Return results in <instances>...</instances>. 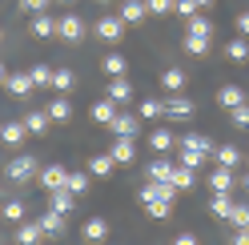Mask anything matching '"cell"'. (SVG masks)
Segmentation results:
<instances>
[{
  "instance_id": "cell-4",
  "label": "cell",
  "mask_w": 249,
  "mask_h": 245,
  "mask_svg": "<svg viewBox=\"0 0 249 245\" xmlns=\"http://www.w3.org/2000/svg\"><path fill=\"white\" fill-rule=\"evenodd\" d=\"M108 129H113V137H141V117L137 113H117L113 121H108Z\"/></svg>"
},
{
  "instance_id": "cell-39",
  "label": "cell",
  "mask_w": 249,
  "mask_h": 245,
  "mask_svg": "<svg viewBox=\"0 0 249 245\" xmlns=\"http://www.w3.org/2000/svg\"><path fill=\"white\" fill-rule=\"evenodd\" d=\"M249 221V205L245 201H233V213H229V225H245Z\"/></svg>"
},
{
  "instance_id": "cell-5",
  "label": "cell",
  "mask_w": 249,
  "mask_h": 245,
  "mask_svg": "<svg viewBox=\"0 0 249 245\" xmlns=\"http://www.w3.org/2000/svg\"><path fill=\"white\" fill-rule=\"evenodd\" d=\"M165 117H173V121H189L193 117V101L185 97V93H173L165 101Z\"/></svg>"
},
{
  "instance_id": "cell-32",
  "label": "cell",
  "mask_w": 249,
  "mask_h": 245,
  "mask_svg": "<svg viewBox=\"0 0 249 245\" xmlns=\"http://www.w3.org/2000/svg\"><path fill=\"white\" fill-rule=\"evenodd\" d=\"M185 52H193V56H205V52H209V36L185 33Z\"/></svg>"
},
{
  "instance_id": "cell-1",
  "label": "cell",
  "mask_w": 249,
  "mask_h": 245,
  "mask_svg": "<svg viewBox=\"0 0 249 245\" xmlns=\"http://www.w3.org/2000/svg\"><path fill=\"white\" fill-rule=\"evenodd\" d=\"M213 141L205 133H185L177 141V153H181V165H189V169H201L205 161H213Z\"/></svg>"
},
{
  "instance_id": "cell-18",
  "label": "cell",
  "mask_w": 249,
  "mask_h": 245,
  "mask_svg": "<svg viewBox=\"0 0 249 245\" xmlns=\"http://www.w3.org/2000/svg\"><path fill=\"white\" fill-rule=\"evenodd\" d=\"M149 145H153V153H169V149H177V133L153 129V133H149Z\"/></svg>"
},
{
  "instance_id": "cell-35",
  "label": "cell",
  "mask_w": 249,
  "mask_h": 245,
  "mask_svg": "<svg viewBox=\"0 0 249 245\" xmlns=\"http://www.w3.org/2000/svg\"><path fill=\"white\" fill-rule=\"evenodd\" d=\"M28 76H33L36 88H53V69H49V65H33V69H28Z\"/></svg>"
},
{
  "instance_id": "cell-19",
  "label": "cell",
  "mask_w": 249,
  "mask_h": 245,
  "mask_svg": "<svg viewBox=\"0 0 249 245\" xmlns=\"http://www.w3.org/2000/svg\"><path fill=\"white\" fill-rule=\"evenodd\" d=\"M233 185H237V181H233V169H221V165H217V169L209 173V189L213 193H229Z\"/></svg>"
},
{
  "instance_id": "cell-16",
  "label": "cell",
  "mask_w": 249,
  "mask_h": 245,
  "mask_svg": "<svg viewBox=\"0 0 249 245\" xmlns=\"http://www.w3.org/2000/svg\"><path fill=\"white\" fill-rule=\"evenodd\" d=\"M145 17H149L145 0H124V4H121V20H124V24H141Z\"/></svg>"
},
{
  "instance_id": "cell-14",
  "label": "cell",
  "mask_w": 249,
  "mask_h": 245,
  "mask_svg": "<svg viewBox=\"0 0 249 245\" xmlns=\"http://www.w3.org/2000/svg\"><path fill=\"white\" fill-rule=\"evenodd\" d=\"M4 88H8V93L12 97H28V93H33V76H28V72H8V81H4Z\"/></svg>"
},
{
  "instance_id": "cell-47",
  "label": "cell",
  "mask_w": 249,
  "mask_h": 245,
  "mask_svg": "<svg viewBox=\"0 0 249 245\" xmlns=\"http://www.w3.org/2000/svg\"><path fill=\"white\" fill-rule=\"evenodd\" d=\"M4 81H8V69H4V65H0V85H4Z\"/></svg>"
},
{
  "instance_id": "cell-13",
  "label": "cell",
  "mask_w": 249,
  "mask_h": 245,
  "mask_svg": "<svg viewBox=\"0 0 249 245\" xmlns=\"http://www.w3.org/2000/svg\"><path fill=\"white\" fill-rule=\"evenodd\" d=\"M49 209H56V213H72V209H76V193L65 189V185L53 189V193H49Z\"/></svg>"
},
{
  "instance_id": "cell-51",
  "label": "cell",
  "mask_w": 249,
  "mask_h": 245,
  "mask_svg": "<svg viewBox=\"0 0 249 245\" xmlns=\"http://www.w3.org/2000/svg\"><path fill=\"white\" fill-rule=\"evenodd\" d=\"M245 229H249V221H245Z\"/></svg>"
},
{
  "instance_id": "cell-21",
  "label": "cell",
  "mask_w": 249,
  "mask_h": 245,
  "mask_svg": "<svg viewBox=\"0 0 249 245\" xmlns=\"http://www.w3.org/2000/svg\"><path fill=\"white\" fill-rule=\"evenodd\" d=\"M24 137H28V129H24V121H8V125L0 129V141H4V145H12V149H17V145L24 141Z\"/></svg>"
},
{
  "instance_id": "cell-40",
  "label": "cell",
  "mask_w": 249,
  "mask_h": 245,
  "mask_svg": "<svg viewBox=\"0 0 249 245\" xmlns=\"http://www.w3.org/2000/svg\"><path fill=\"white\" fill-rule=\"evenodd\" d=\"M177 0H145V8L153 12V17H165V12H173Z\"/></svg>"
},
{
  "instance_id": "cell-6",
  "label": "cell",
  "mask_w": 249,
  "mask_h": 245,
  "mask_svg": "<svg viewBox=\"0 0 249 245\" xmlns=\"http://www.w3.org/2000/svg\"><path fill=\"white\" fill-rule=\"evenodd\" d=\"M97 36L108 40V44H117V40L124 36V20H121V17H101V20H97Z\"/></svg>"
},
{
  "instance_id": "cell-50",
  "label": "cell",
  "mask_w": 249,
  "mask_h": 245,
  "mask_svg": "<svg viewBox=\"0 0 249 245\" xmlns=\"http://www.w3.org/2000/svg\"><path fill=\"white\" fill-rule=\"evenodd\" d=\"M60 4H72V0H60Z\"/></svg>"
},
{
  "instance_id": "cell-25",
  "label": "cell",
  "mask_w": 249,
  "mask_h": 245,
  "mask_svg": "<svg viewBox=\"0 0 249 245\" xmlns=\"http://www.w3.org/2000/svg\"><path fill=\"white\" fill-rule=\"evenodd\" d=\"M44 113H49L53 121H69V117H72V101L60 93V97H53V101H49V109H44Z\"/></svg>"
},
{
  "instance_id": "cell-36",
  "label": "cell",
  "mask_w": 249,
  "mask_h": 245,
  "mask_svg": "<svg viewBox=\"0 0 249 245\" xmlns=\"http://www.w3.org/2000/svg\"><path fill=\"white\" fill-rule=\"evenodd\" d=\"M225 52H229V60H249V36L229 40V44H225Z\"/></svg>"
},
{
  "instance_id": "cell-7",
  "label": "cell",
  "mask_w": 249,
  "mask_h": 245,
  "mask_svg": "<svg viewBox=\"0 0 249 245\" xmlns=\"http://www.w3.org/2000/svg\"><path fill=\"white\" fill-rule=\"evenodd\" d=\"M173 169H177V165L169 161L165 153H157V157H149V169H145V177H149V181H169V177H173Z\"/></svg>"
},
{
  "instance_id": "cell-9",
  "label": "cell",
  "mask_w": 249,
  "mask_h": 245,
  "mask_svg": "<svg viewBox=\"0 0 249 245\" xmlns=\"http://www.w3.org/2000/svg\"><path fill=\"white\" fill-rule=\"evenodd\" d=\"M217 105H221L225 113H233L237 105H245V88H241V85H225V88H217Z\"/></svg>"
},
{
  "instance_id": "cell-11",
  "label": "cell",
  "mask_w": 249,
  "mask_h": 245,
  "mask_svg": "<svg viewBox=\"0 0 249 245\" xmlns=\"http://www.w3.org/2000/svg\"><path fill=\"white\" fill-rule=\"evenodd\" d=\"M108 157H113L117 165H133V161H137V145L129 141V137H117L113 149H108Z\"/></svg>"
},
{
  "instance_id": "cell-8",
  "label": "cell",
  "mask_w": 249,
  "mask_h": 245,
  "mask_svg": "<svg viewBox=\"0 0 249 245\" xmlns=\"http://www.w3.org/2000/svg\"><path fill=\"white\" fill-rule=\"evenodd\" d=\"M12 237H17V245H36L40 237H44V229H40V221H17V233H12Z\"/></svg>"
},
{
  "instance_id": "cell-29",
  "label": "cell",
  "mask_w": 249,
  "mask_h": 245,
  "mask_svg": "<svg viewBox=\"0 0 249 245\" xmlns=\"http://www.w3.org/2000/svg\"><path fill=\"white\" fill-rule=\"evenodd\" d=\"M193 181H197V173L189 169V165H177L173 177H169V185H173V189H193Z\"/></svg>"
},
{
  "instance_id": "cell-45",
  "label": "cell",
  "mask_w": 249,
  "mask_h": 245,
  "mask_svg": "<svg viewBox=\"0 0 249 245\" xmlns=\"http://www.w3.org/2000/svg\"><path fill=\"white\" fill-rule=\"evenodd\" d=\"M237 33L249 36V12H241V17H237Z\"/></svg>"
},
{
  "instance_id": "cell-10",
  "label": "cell",
  "mask_w": 249,
  "mask_h": 245,
  "mask_svg": "<svg viewBox=\"0 0 249 245\" xmlns=\"http://www.w3.org/2000/svg\"><path fill=\"white\" fill-rule=\"evenodd\" d=\"M36 181L44 185V193H53V189H60V185L69 181V169H65V165H49V169H40Z\"/></svg>"
},
{
  "instance_id": "cell-31",
  "label": "cell",
  "mask_w": 249,
  "mask_h": 245,
  "mask_svg": "<svg viewBox=\"0 0 249 245\" xmlns=\"http://www.w3.org/2000/svg\"><path fill=\"white\" fill-rule=\"evenodd\" d=\"M72 85H76V72L72 69H53V88H56V93H69Z\"/></svg>"
},
{
  "instance_id": "cell-27",
  "label": "cell",
  "mask_w": 249,
  "mask_h": 245,
  "mask_svg": "<svg viewBox=\"0 0 249 245\" xmlns=\"http://www.w3.org/2000/svg\"><path fill=\"white\" fill-rule=\"evenodd\" d=\"M209 213H213V217H221V221H229V213H233V197H229V193H213Z\"/></svg>"
},
{
  "instance_id": "cell-3",
  "label": "cell",
  "mask_w": 249,
  "mask_h": 245,
  "mask_svg": "<svg viewBox=\"0 0 249 245\" xmlns=\"http://www.w3.org/2000/svg\"><path fill=\"white\" fill-rule=\"evenodd\" d=\"M8 181H17V185H20V181H33V177H40V165H36V157H28V153H24V157H12L8 161Z\"/></svg>"
},
{
  "instance_id": "cell-49",
  "label": "cell",
  "mask_w": 249,
  "mask_h": 245,
  "mask_svg": "<svg viewBox=\"0 0 249 245\" xmlns=\"http://www.w3.org/2000/svg\"><path fill=\"white\" fill-rule=\"evenodd\" d=\"M209 4H213V0H197V8H209Z\"/></svg>"
},
{
  "instance_id": "cell-15",
  "label": "cell",
  "mask_w": 249,
  "mask_h": 245,
  "mask_svg": "<svg viewBox=\"0 0 249 245\" xmlns=\"http://www.w3.org/2000/svg\"><path fill=\"white\" fill-rule=\"evenodd\" d=\"M213 161L221 165V169H237V165H241V149L237 145H217L213 149Z\"/></svg>"
},
{
  "instance_id": "cell-30",
  "label": "cell",
  "mask_w": 249,
  "mask_h": 245,
  "mask_svg": "<svg viewBox=\"0 0 249 245\" xmlns=\"http://www.w3.org/2000/svg\"><path fill=\"white\" fill-rule=\"evenodd\" d=\"M137 117H141V121H157V117H165V101H157V97L141 101V109H137Z\"/></svg>"
},
{
  "instance_id": "cell-48",
  "label": "cell",
  "mask_w": 249,
  "mask_h": 245,
  "mask_svg": "<svg viewBox=\"0 0 249 245\" xmlns=\"http://www.w3.org/2000/svg\"><path fill=\"white\" fill-rule=\"evenodd\" d=\"M241 189H245V193H249V173H245V177H241Z\"/></svg>"
},
{
  "instance_id": "cell-41",
  "label": "cell",
  "mask_w": 249,
  "mask_h": 245,
  "mask_svg": "<svg viewBox=\"0 0 249 245\" xmlns=\"http://www.w3.org/2000/svg\"><path fill=\"white\" fill-rule=\"evenodd\" d=\"M229 117H233V125H237V129H249V101H245V105H237V109H233Z\"/></svg>"
},
{
  "instance_id": "cell-46",
  "label": "cell",
  "mask_w": 249,
  "mask_h": 245,
  "mask_svg": "<svg viewBox=\"0 0 249 245\" xmlns=\"http://www.w3.org/2000/svg\"><path fill=\"white\" fill-rule=\"evenodd\" d=\"M173 245H197V237H193V233H177Z\"/></svg>"
},
{
  "instance_id": "cell-12",
  "label": "cell",
  "mask_w": 249,
  "mask_h": 245,
  "mask_svg": "<svg viewBox=\"0 0 249 245\" xmlns=\"http://www.w3.org/2000/svg\"><path fill=\"white\" fill-rule=\"evenodd\" d=\"M65 225H69V213H56V209H49V213L40 217L44 237H60V233H65Z\"/></svg>"
},
{
  "instance_id": "cell-2",
  "label": "cell",
  "mask_w": 249,
  "mask_h": 245,
  "mask_svg": "<svg viewBox=\"0 0 249 245\" xmlns=\"http://www.w3.org/2000/svg\"><path fill=\"white\" fill-rule=\"evenodd\" d=\"M56 36L65 40V44H81L85 40V20L76 17V12H65V17L56 20Z\"/></svg>"
},
{
  "instance_id": "cell-20",
  "label": "cell",
  "mask_w": 249,
  "mask_h": 245,
  "mask_svg": "<svg viewBox=\"0 0 249 245\" xmlns=\"http://www.w3.org/2000/svg\"><path fill=\"white\" fill-rule=\"evenodd\" d=\"M81 237H85V241H105V237H108L105 217H89V221L81 225Z\"/></svg>"
},
{
  "instance_id": "cell-37",
  "label": "cell",
  "mask_w": 249,
  "mask_h": 245,
  "mask_svg": "<svg viewBox=\"0 0 249 245\" xmlns=\"http://www.w3.org/2000/svg\"><path fill=\"white\" fill-rule=\"evenodd\" d=\"M65 189H72L76 197H81V193L89 189V173H81V169H69V181H65Z\"/></svg>"
},
{
  "instance_id": "cell-52",
  "label": "cell",
  "mask_w": 249,
  "mask_h": 245,
  "mask_svg": "<svg viewBox=\"0 0 249 245\" xmlns=\"http://www.w3.org/2000/svg\"><path fill=\"white\" fill-rule=\"evenodd\" d=\"M101 4H105V0H101Z\"/></svg>"
},
{
  "instance_id": "cell-42",
  "label": "cell",
  "mask_w": 249,
  "mask_h": 245,
  "mask_svg": "<svg viewBox=\"0 0 249 245\" xmlns=\"http://www.w3.org/2000/svg\"><path fill=\"white\" fill-rule=\"evenodd\" d=\"M177 12H181V17L185 20H189V17H197V0H177V4H173Z\"/></svg>"
},
{
  "instance_id": "cell-24",
  "label": "cell",
  "mask_w": 249,
  "mask_h": 245,
  "mask_svg": "<svg viewBox=\"0 0 249 245\" xmlns=\"http://www.w3.org/2000/svg\"><path fill=\"white\" fill-rule=\"evenodd\" d=\"M33 36H40V40L56 36V17H49V12H40V17H33Z\"/></svg>"
},
{
  "instance_id": "cell-17",
  "label": "cell",
  "mask_w": 249,
  "mask_h": 245,
  "mask_svg": "<svg viewBox=\"0 0 249 245\" xmlns=\"http://www.w3.org/2000/svg\"><path fill=\"white\" fill-rule=\"evenodd\" d=\"M117 113H121V105H117L113 97H105V101L92 105V121H97V125H108V121H113Z\"/></svg>"
},
{
  "instance_id": "cell-34",
  "label": "cell",
  "mask_w": 249,
  "mask_h": 245,
  "mask_svg": "<svg viewBox=\"0 0 249 245\" xmlns=\"http://www.w3.org/2000/svg\"><path fill=\"white\" fill-rule=\"evenodd\" d=\"M145 213H149V217H157V221H165L169 213H173V201H161V197H153V201H145Z\"/></svg>"
},
{
  "instance_id": "cell-44",
  "label": "cell",
  "mask_w": 249,
  "mask_h": 245,
  "mask_svg": "<svg viewBox=\"0 0 249 245\" xmlns=\"http://www.w3.org/2000/svg\"><path fill=\"white\" fill-rule=\"evenodd\" d=\"M229 241H233V245H249V229H245V225H233Z\"/></svg>"
},
{
  "instance_id": "cell-33",
  "label": "cell",
  "mask_w": 249,
  "mask_h": 245,
  "mask_svg": "<svg viewBox=\"0 0 249 245\" xmlns=\"http://www.w3.org/2000/svg\"><path fill=\"white\" fill-rule=\"evenodd\" d=\"M105 72L108 76H124V72H129V60H124L121 52H108L105 56Z\"/></svg>"
},
{
  "instance_id": "cell-22",
  "label": "cell",
  "mask_w": 249,
  "mask_h": 245,
  "mask_svg": "<svg viewBox=\"0 0 249 245\" xmlns=\"http://www.w3.org/2000/svg\"><path fill=\"white\" fill-rule=\"evenodd\" d=\"M108 97H113L117 105H129L133 101V85L124 81V76H113V81H108Z\"/></svg>"
},
{
  "instance_id": "cell-23",
  "label": "cell",
  "mask_w": 249,
  "mask_h": 245,
  "mask_svg": "<svg viewBox=\"0 0 249 245\" xmlns=\"http://www.w3.org/2000/svg\"><path fill=\"white\" fill-rule=\"evenodd\" d=\"M49 125H53V117H49V113H28V117H24L28 137H44V133H49Z\"/></svg>"
},
{
  "instance_id": "cell-38",
  "label": "cell",
  "mask_w": 249,
  "mask_h": 245,
  "mask_svg": "<svg viewBox=\"0 0 249 245\" xmlns=\"http://www.w3.org/2000/svg\"><path fill=\"white\" fill-rule=\"evenodd\" d=\"M24 213H28V201H4V217L8 221H24Z\"/></svg>"
},
{
  "instance_id": "cell-28",
  "label": "cell",
  "mask_w": 249,
  "mask_h": 245,
  "mask_svg": "<svg viewBox=\"0 0 249 245\" xmlns=\"http://www.w3.org/2000/svg\"><path fill=\"white\" fill-rule=\"evenodd\" d=\"M113 169H117V161L108 157V153H97V157L89 161V173H92V177H108Z\"/></svg>"
},
{
  "instance_id": "cell-43",
  "label": "cell",
  "mask_w": 249,
  "mask_h": 245,
  "mask_svg": "<svg viewBox=\"0 0 249 245\" xmlns=\"http://www.w3.org/2000/svg\"><path fill=\"white\" fill-rule=\"evenodd\" d=\"M20 8H24V12H33V17H40V12L49 8V0H20Z\"/></svg>"
},
{
  "instance_id": "cell-26",
  "label": "cell",
  "mask_w": 249,
  "mask_h": 245,
  "mask_svg": "<svg viewBox=\"0 0 249 245\" xmlns=\"http://www.w3.org/2000/svg\"><path fill=\"white\" fill-rule=\"evenodd\" d=\"M185 81H189V72H185V69H165V72H161V85L169 88V93H181Z\"/></svg>"
}]
</instances>
